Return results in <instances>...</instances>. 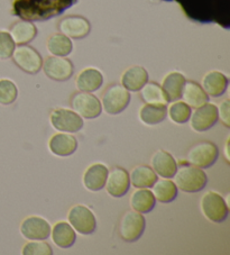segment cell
Segmentation results:
<instances>
[{
  "instance_id": "obj_25",
  "label": "cell",
  "mask_w": 230,
  "mask_h": 255,
  "mask_svg": "<svg viewBox=\"0 0 230 255\" xmlns=\"http://www.w3.org/2000/svg\"><path fill=\"white\" fill-rule=\"evenodd\" d=\"M52 240L59 248L68 249L74 244L77 234L69 223L57 222L52 228Z\"/></svg>"
},
{
  "instance_id": "obj_35",
  "label": "cell",
  "mask_w": 230,
  "mask_h": 255,
  "mask_svg": "<svg viewBox=\"0 0 230 255\" xmlns=\"http://www.w3.org/2000/svg\"><path fill=\"white\" fill-rule=\"evenodd\" d=\"M23 255H52L53 251L44 240H34L26 243L21 249Z\"/></svg>"
},
{
  "instance_id": "obj_8",
  "label": "cell",
  "mask_w": 230,
  "mask_h": 255,
  "mask_svg": "<svg viewBox=\"0 0 230 255\" xmlns=\"http://www.w3.org/2000/svg\"><path fill=\"white\" fill-rule=\"evenodd\" d=\"M71 106L73 108V112L87 120L99 117L103 112L100 100L91 92H77L71 99Z\"/></svg>"
},
{
  "instance_id": "obj_32",
  "label": "cell",
  "mask_w": 230,
  "mask_h": 255,
  "mask_svg": "<svg viewBox=\"0 0 230 255\" xmlns=\"http://www.w3.org/2000/svg\"><path fill=\"white\" fill-rule=\"evenodd\" d=\"M141 98L146 104L167 105L170 103L162 87L156 82H146L139 90Z\"/></svg>"
},
{
  "instance_id": "obj_7",
  "label": "cell",
  "mask_w": 230,
  "mask_h": 255,
  "mask_svg": "<svg viewBox=\"0 0 230 255\" xmlns=\"http://www.w3.org/2000/svg\"><path fill=\"white\" fill-rule=\"evenodd\" d=\"M69 224L81 235H90L96 231L97 221L94 213L83 205H74L70 208Z\"/></svg>"
},
{
  "instance_id": "obj_2",
  "label": "cell",
  "mask_w": 230,
  "mask_h": 255,
  "mask_svg": "<svg viewBox=\"0 0 230 255\" xmlns=\"http://www.w3.org/2000/svg\"><path fill=\"white\" fill-rule=\"evenodd\" d=\"M183 10L193 19L210 21L218 19L217 10L225 7L228 10L229 0H176Z\"/></svg>"
},
{
  "instance_id": "obj_24",
  "label": "cell",
  "mask_w": 230,
  "mask_h": 255,
  "mask_svg": "<svg viewBox=\"0 0 230 255\" xmlns=\"http://www.w3.org/2000/svg\"><path fill=\"white\" fill-rule=\"evenodd\" d=\"M181 98L188 106L192 108H198L208 103L209 97L203 91L202 87L193 81H185Z\"/></svg>"
},
{
  "instance_id": "obj_14",
  "label": "cell",
  "mask_w": 230,
  "mask_h": 255,
  "mask_svg": "<svg viewBox=\"0 0 230 255\" xmlns=\"http://www.w3.org/2000/svg\"><path fill=\"white\" fill-rule=\"evenodd\" d=\"M60 32L73 39H81L88 36L91 30L89 20L82 16H66L59 23Z\"/></svg>"
},
{
  "instance_id": "obj_27",
  "label": "cell",
  "mask_w": 230,
  "mask_h": 255,
  "mask_svg": "<svg viewBox=\"0 0 230 255\" xmlns=\"http://www.w3.org/2000/svg\"><path fill=\"white\" fill-rule=\"evenodd\" d=\"M185 81L187 80H185L184 76L180 72L173 71L166 74L165 78L163 79L161 87L164 90L169 101H175L181 98Z\"/></svg>"
},
{
  "instance_id": "obj_13",
  "label": "cell",
  "mask_w": 230,
  "mask_h": 255,
  "mask_svg": "<svg viewBox=\"0 0 230 255\" xmlns=\"http://www.w3.org/2000/svg\"><path fill=\"white\" fill-rule=\"evenodd\" d=\"M218 122V108L216 105L206 103L202 106L196 108L190 116V125L193 130L202 133L210 129Z\"/></svg>"
},
{
  "instance_id": "obj_38",
  "label": "cell",
  "mask_w": 230,
  "mask_h": 255,
  "mask_svg": "<svg viewBox=\"0 0 230 255\" xmlns=\"http://www.w3.org/2000/svg\"><path fill=\"white\" fill-rule=\"evenodd\" d=\"M225 155H226V160L229 162V155H228V142L226 143V148H225Z\"/></svg>"
},
{
  "instance_id": "obj_36",
  "label": "cell",
  "mask_w": 230,
  "mask_h": 255,
  "mask_svg": "<svg viewBox=\"0 0 230 255\" xmlns=\"http://www.w3.org/2000/svg\"><path fill=\"white\" fill-rule=\"evenodd\" d=\"M16 44L7 30H0V60L10 59Z\"/></svg>"
},
{
  "instance_id": "obj_28",
  "label": "cell",
  "mask_w": 230,
  "mask_h": 255,
  "mask_svg": "<svg viewBox=\"0 0 230 255\" xmlns=\"http://www.w3.org/2000/svg\"><path fill=\"white\" fill-rule=\"evenodd\" d=\"M152 193L154 198L162 204H169L173 201L178 196V187L170 179L156 180L152 187Z\"/></svg>"
},
{
  "instance_id": "obj_3",
  "label": "cell",
  "mask_w": 230,
  "mask_h": 255,
  "mask_svg": "<svg viewBox=\"0 0 230 255\" xmlns=\"http://www.w3.org/2000/svg\"><path fill=\"white\" fill-rule=\"evenodd\" d=\"M178 189L184 192H198L206 187L208 178L205 171L194 165H183L174 174Z\"/></svg>"
},
{
  "instance_id": "obj_20",
  "label": "cell",
  "mask_w": 230,
  "mask_h": 255,
  "mask_svg": "<svg viewBox=\"0 0 230 255\" xmlns=\"http://www.w3.org/2000/svg\"><path fill=\"white\" fill-rule=\"evenodd\" d=\"M108 175V168L103 163H94L85 171L82 181L85 187L90 191H99L105 188L106 179Z\"/></svg>"
},
{
  "instance_id": "obj_19",
  "label": "cell",
  "mask_w": 230,
  "mask_h": 255,
  "mask_svg": "<svg viewBox=\"0 0 230 255\" xmlns=\"http://www.w3.org/2000/svg\"><path fill=\"white\" fill-rule=\"evenodd\" d=\"M201 87L208 97L218 98L227 89L228 78L219 71H209L203 76Z\"/></svg>"
},
{
  "instance_id": "obj_30",
  "label": "cell",
  "mask_w": 230,
  "mask_h": 255,
  "mask_svg": "<svg viewBox=\"0 0 230 255\" xmlns=\"http://www.w3.org/2000/svg\"><path fill=\"white\" fill-rule=\"evenodd\" d=\"M167 116L166 105L146 104L139 111L140 121L146 125H157L165 120Z\"/></svg>"
},
{
  "instance_id": "obj_29",
  "label": "cell",
  "mask_w": 230,
  "mask_h": 255,
  "mask_svg": "<svg viewBox=\"0 0 230 255\" xmlns=\"http://www.w3.org/2000/svg\"><path fill=\"white\" fill-rule=\"evenodd\" d=\"M156 180L157 174L148 165H137L129 174V181L135 188H150Z\"/></svg>"
},
{
  "instance_id": "obj_37",
  "label": "cell",
  "mask_w": 230,
  "mask_h": 255,
  "mask_svg": "<svg viewBox=\"0 0 230 255\" xmlns=\"http://www.w3.org/2000/svg\"><path fill=\"white\" fill-rule=\"evenodd\" d=\"M218 108V120L221 121V123L226 127H230V115H229V108H230V100L225 99L221 101Z\"/></svg>"
},
{
  "instance_id": "obj_10",
  "label": "cell",
  "mask_w": 230,
  "mask_h": 255,
  "mask_svg": "<svg viewBox=\"0 0 230 255\" xmlns=\"http://www.w3.org/2000/svg\"><path fill=\"white\" fill-rule=\"evenodd\" d=\"M145 230V218L135 210H128L119 223V235L126 242H136Z\"/></svg>"
},
{
  "instance_id": "obj_11",
  "label": "cell",
  "mask_w": 230,
  "mask_h": 255,
  "mask_svg": "<svg viewBox=\"0 0 230 255\" xmlns=\"http://www.w3.org/2000/svg\"><path fill=\"white\" fill-rule=\"evenodd\" d=\"M51 124L56 130L63 133H75L83 126V120L77 113L70 109L57 108L51 114Z\"/></svg>"
},
{
  "instance_id": "obj_4",
  "label": "cell",
  "mask_w": 230,
  "mask_h": 255,
  "mask_svg": "<svg viewBox=\"0 0 230 255\" xmlns=\"http://www.w3.org/2000/svg\"><path fill=\"white\" fill-rule=\"evenodd\" d=\"M219 156L217 145L209 140H203L194 144L189 149L187 159L190 164L201 169H207L215 163Z\"/></svg>"
},
{
  "instance_id": "obj_23",
  "label": "cell",
  "mask_w": 230,
  "mask_h": 255,
  "mask_svg": "<svg viewBox=\"0 0 230 255\" xmlns=\"http://www.w3.org/2000/svg\"><path fill=\"white\" fill-rule=\"evenodd\" d=\"M9 34L16 45H25L36 37L37 28L32 21L21 19L11 25Z\"/></svg>"
},
{
  "instance_id": "obj_17",
  "label": "cell",
  "mask_w": 230,
  "mask_h": 255,
  "mask_svg": "<svg viewBox=\"0 0 230 255\" xmlns=\"http://www.w3.org/2000/svg\"><path fill=\"white\" fill-rule=\"evenodd\" d=\"M150 165H152L154 172L166 179L173 178L178 170V164H176L174 157L163 149H158L152 155Z\"/></svg>"
},
{
  "instance_id": "obj_9",
  "label": "cell",
  "mask_w": 230,
  "mask_h": 255,
  "mask_svg": "<svg viewBox=\"0 0 230 255\" xmlns=\"http://www.w3.org/2000/svg\"><path fill=\"white\" fill-rule=\"evenodd\" d=\"M11 58L17 67L26 73L36 74L42 69L43 60L41 54L34 47L26 45V44L15 47Z\"/></svg>"
},
{
  "instance_id": "obj_5",
  "label": "cell",
  "mask_w": 230,
  "mask_h": 255,
  "mask_svg": "<svg viewBox=\"0 0 230 255\" xmlns=\"http://www.w3.org/2000/svg\"><path fill=\"white\" fill-rule=\"evenodd\" d=\"M201 210L205 217L212 223H223L229 214L228 204L219 193L208 191L201 198Z\"/></svg>"
},
{
  "instance_id": "obj_18",
  "label": "cell",
  "mask_w": 230,
  "mask_h": 255,
  "mask_svg": "<svg viewBox=\"0 0 230 255\" xmlns=\"http://www.w3.org/2000/svg\"><path fill=\"white\" fill-rule=\"evenodd\" d=\"M48 148L54 155L69 156L77 151L78 140L71 134L57 133L48 140Z\"/></svg>"
},
{
  "instance_id": "obj_31",
  "label": "cell",
  "mask_w": 230,
  "mask_h": 255,
  "mask_svg": "<svg viewBox=\"0 0 230 255\" xmlns=\"http://www.w3.org/2000/svg\"><path fill=\"white\" fill-rule=\"evenodd\" d=\"M47 51L54 56H68L73 50L71 38L62 33L52 34L46 42Z\"/></svg>"
},
{
  "instance_id": "obj_26",
  "label": "cell",
  "mask_w": 230,
  "mask_h": 255,
  "mask_svg": "<svg viewBox=\"0 0 230 255\" xmlns=\"http://www.w3.org/2000/svg\"><path fill=\"white\" fill-rule=\"evenodd\" d=\"M156 199L153 193L147 188H137V190L131 193L130 206L132 210L139 214H147L154 208Z\"/></svg>"
},
{
  "instance_id": "obj_16",
  "label": "cell",
  "mask_w": 230,
  "mask_h": 255,
  "mask_svg": "<svg viewBox=\"0 0 230 255\" xmlns=\"http://www.w3.org/2000/svg\"><path fill=\"white\" fill-rule=\"evenodd\" d=\"M129 174L125 169L115 168L112 171H108L105 188L110 196L114 198L125 196L127 191L129 190Z\"/></svg>"
},
{
  "instance_id": "obj_22",
  "label": "cell",
  "mask_w": 230,
  "mask_h": 255,
  "mask_svg": "<svg viewBox=\"0 0 230 255\" xmlns=\"http://www.w3.org/2000/svg\"><path fill=\"white\" fill-rule=\"evenodd\" d=\"M147 81L148 73L140 65L128 68L121 76V86L131 92L139 91Z\"/></svg>"
},
{
  "instance_id": "obj_12",
  "label": "cell",
  "mask_w": 230,
  "mask_h": 255,
  "mask_svg": "<svg viewBox=\"0 0 230 255\" xmlns=\"http://www.w3.org/2000/svg\"><path fill=\"white\" fill-rule=\"evenodd\" d=\"M43 70L46 76L54 81H66L72 77L74 67L65 56H48L43 62Z\"/></svg>"
},
{
  "instance_id": "obj_34",
  "label": "cell",
  "mask_w": 230,
  "mask_h": 255,
  "mask_svg": "<svg viewBox=\"0 0 230 255\" xmlns=\"http://www.w3.org/2000/svg\"><path fill=\"white\" fill-rule=\"evenodd\" d=\"M18 90L14 82L8 79H0V105L8 106L15 103Z\"/></svg>"
},
{
  "instance_id": "obj_6",
  "label": "cell",
  "mask_w": 230,
  "mask_h": 255,
  "mask_svg": "<svg viewBox=\"0 0 230 255\" xmlns=\"http://www.w3.org/2000/svg\"><path fill=\"white\" fill-rule=\"evenodd\" d=\"M130 101V94L121 85H112L104 92L101 106L109 115H118L125 111Z\"/></svg>"
},
{
  "instance_id": "obj_21",
  "label": "cell",
  "mask_w": 230,
  "mask_h": 255,
  "mask_svg": "<svg viewBox=\"0 0 230 255\" xmlns=\"http://www.w3.org/2000/svg\"><path fill=\"white\" fill-rule=\"evenodd\" d=\"M104 83V76L98 69L86 68L78 74L75 86L83 92H94L99 90Z\"/></svg>"
},
{
  "instance_id": "obj_33",
  "label": "cell",
  "mask_w": 230,
  "mask_h": 255,
  "mask_svg": "<svg viewBox=\"0 0 230 255\" xmlns=\"http://www.w3.org/2000/svg\"><path fill=\"white\" fill-rule=\"evenodd\" d=\"M191 107L188 106L184 101H174L171 104L167 111V115H169L170 120L175 123V124H184L190 120L191 116Z\"/></svg>"
},
{
  "instance_id": "obj_15",
  "label": "cell",
  "mask_w": 230,
  "mask_h": 255,
  "mask_svg": "<svg viewBox=\"0 0 230 255\" xmlns=\"http://www.w3.org/2000/svg\"><path fill=\"white\" fill-rule=\"evenodd\" d=\"M20 233L29 241L46 240L51 235V226L46 219L39 216H28L20 224Z\"/></svg>"
},
{
  "instance_id": "obj_1",
  "label": "cell",
  "mask_w": 230,
  "mask_h": 255,
  "mask_svg": "<svg viewBox=\"0 0 230 255\" xmlns=\"http://www.w3.org/2000/svg\"><path fill=\"white\" fill-rule=\"evenodd\" d=\"M79 0H11V12L23 20L39 21L56 17Z\"/></svg>"
}]
</instances>
